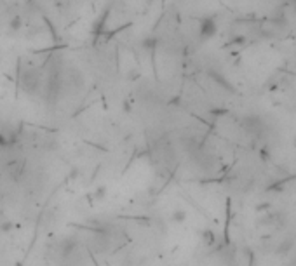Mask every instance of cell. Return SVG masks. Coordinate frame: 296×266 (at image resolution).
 Listing matches in <instances>:
<instances>
[{"label":"cell","mask_w":296,"mask_h":266,"mask_svg":"<svg viewBox=\"0 0 296 266\" xmlns=\"http://www.w3.org/2000/svg\"><path fill=\"white\" fill-rule=\"evenodd\" d=\"M214 33H216V23H214L212 18H204V20H200V23H199L200 39L208 40V39H211Z\"/></svg>","instance_id":"1"},{"label":"cell","mask_w":296,"mask_h":266,"mask_svg":"<svg viewBox=\"0 0 296 266\" xmlns=\"http://www.w3.org/2000/svg\"><path fill=\"white\" fill-rule=\"evenodd\" d=\"M293 246H295V239H293V237L282 240V242H280V246L277 247V254H280V256L286 254V252H289V250H291Z\"/></svg>","instance_id":"2"}]
</instances>
